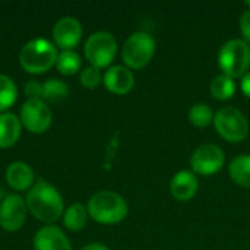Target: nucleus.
<instances>
[{
  "mask_svg": "<svg viewBox=\"0 0 250 250\" xmlns=\"http://www.w3.org/2000/svg\"><path fill=\"white\" fill-rule=\"evenodd\" d=\"M209 91H211V95L215 100L226 101V100H230L236 94L237 83H236V81L233 78H230V76H227L224 73H220L211 81Z\"/></svg>",
  "mask_w": 250,
  "mask_h": 250,
  "instance_id": "nucleus-20",
  "label": "nucleus"
},
{
  "mask_svg": "<svg viewBox=\"0 0 250 250\" xmlns=\"http://www.w3.org/2000/svg\"><path fill=\"white\" fill-rule=\"evenodd\" d=\"M88 211L86 207L83 204H72L69 208L64 209L63 212V226L69 230V231H81L88 221Z\"/></svg>",
  "mask_w": 250,
  "mask_h": 250,
  "instance_id": "nucleus-17",
  "label": "nucleus"
},
{
  "mask_svg": "<svg viewBox=\"0 0 250 250\" xmlns=\"http://www.w3.org/2000/svg\"><path fill=\"white\" fill-rule=\"evenodd\" d=\"M79 81L81 83L85 86V88H97L101 81H103V75L100 72V69L94 67V66H88L85 67L83 70H81V75H79Z\"/></svg>",
  "mask_w": 250,
  "mask_h": 250,
  "instance_id": "nucleus-24",
  "label": "nucleus"
},
{
  "mask_svg": "<svg viewBox=\"0 0 250 250\" xmlns=\"http://www.w3.org/2000/svg\"><path fill=\"white\" fill-rule=\"evenodd\" d=\"M83 53L89 66L97 69L108 67L117 54V40L108 31H95L86 38Z\"/></svg>",
  "mask_w": 250,
  "mask_h": 250,
  "instance_id": "nucleus-6",
  "label": "nucleus"
},
{
  "mask_svg": "<svg viewBox=\"0 0 250 250\" xmlns=\"http://www.w3.org/2000/svg\"><path fill=\"white\" fill-rule=\"evenodd\" d=\"M32 246L35 250H73L69 237L53 224L44 226L35 233Z\"/></svg>",
  "mask_w": 250,
  "mask_h": 250,
  "instance_id": "nucleus-12",
  "label": "nucleus"
},
{
  "mask_svg": "<svg viewBox=\"0 0 250 250\" xmlns=\"http://www.w3.org/2000/svg\"><path fill=\"white\" fill-rule=\"evenodd\" d=\"M246 6H248V7L250 9V1H246Z\"/></svg>",
  "mask_w": 250,
  "mask_h": 250,
  "instance_id": "nucleus-30",
  "label": "nucleus"
},
{
  "mask_svg": "<svg viewBox=\"0 0 250 250\" xmlns=\"http://www.w3.org/2000/svg\"><path fill=\"white\" fill-rule=\"evenodd\" d=\"M26 204L18 193L7 195L0 204V227L6 231H18L26 221Z\"/></svg>",
  "mask_w": 250,
  "mask_h": 250,
  "instance_id": "nucleus-10",
  "label": "nucleus"
},
{
  "mask_svg": "<svg viewBox=\"0 0 250 250\" xmlns=\"http://www.w3.org/2000/svg\"><path fill=\"white\" fill-rule=\"evenodd\" d=\"M57 47L45 38H34L28 41L19 53V64L32 75H41L56 66Z\"/></svg>",
  "mask_w": 250,
  "mask_h": 250,
  "instance_id": "nucleus-3",
  "label": "nucleus"
},
{
  "mask_svg": "<svg viewBox=\"0 0 250 250\" xmlns=\"http://www.w3.org/2000/svg\"><path fill=\"white\" fill-rule=\"evenodd\" d=\"M214 116H215L214 110L205 103H196L195 105L189 108V113H188L189 122L195 127H199V129L208 127L211 123H214Z\"/></svg>",
  "mask_w": 250,
  "mask_h": 250,
  "instance_id": "nucleus-22",
  "label": "nucleus"
},
{
  "mask_svg": "<svg viewBox=\"0 0 250 250\" xmlns=\"http://www.w3.org/2000/svg\"><path fill=\"white\" fill-rule=\"evenodd\" d=\"M22 133L21 119L10 111L0 113V148L6 149L13 146Z\"/></svg>",
  "mask_w": 250,
  "mask_h": 250,
  "instance_id": "nucleus-16",
  "label": "nucleus"
},
{
  "mask_svg": "<svg viewBox=\"0 0 250 250\" xmlns=\"http://www.w3.org/2000/svg\"><path fill=\"white\" fill-rule=\"evenodd\" d=\"M240 89H242V92L250 98V70L242 78V82H240Z\"/></svg>",
  "mask_w": 250,
  "mask_h": 250,
  "instance_id": "nucleus-27",
  "label": "nucleus"
},
{
  "mask_svg": "<svg viewBox=\"0 0 250 250\" xmlns=\"http://www.w3.org/2000/svg\"><path fill=\"white\" fill-rule=\"evenodd\" d=\"M104 86L116 95H125L132 91L135 86V75L133 72L122 64L110 66L103 76Z\"/></svg>",
  "mask_w": 250,
  "mask_h": 250,
  "instance_id": "nucleus-13",
  "label": "nucleus"
},
{
  "mask_svg": "<svg viewBox=\"0 0 250 250\" xmlns=\"http://www.w3.org/2000/svg\"><path fill=\"white\" fill-rule=\"evenodd\" d=\"M23 92L28 100H41L42 97V83L38 81H28L23 86Z\"/></svg>",
  "mask_w": 250,
  "mask_h": 250,
  "instance_id": "nucleus-25",
  "label": "nucleus"
},
{
  "mask_svg": "<svg viewBox=\"0 0 250 250\" xmlns=\"http://www.w3.org/2000/svg\"><path fill=\"white\" fill-rule=\"evenodd\" d=\"M6 182L16 192L29 190L35 183V173L32 167L23 161H13L6 168Z\"/></svg>",
  "mask_w": 250,
  "mask_h": 250,
  "instance_id": "nucleus-15",
  "label": "nucleus"
},
{
  "mask_svg": "<svg viewBox=\"0 0 250 250\" xmlns=\"http://www.w3.org/2000/svg\"><path fill=\"white\" fill-rule=\"evenodd\" d=\"M82 60L81 56L75 50H64L60 51L56 60V69L64 75V76H72L76 75L81 70Z\"/></svg>",
  "mask_w": 250,
  "mask_h": 250,
  "instance_id": "nucleus-21",
  "label": "nucleus"
},
{
  "mask_svg": "<svg viewBox=\"0 0 250 250\" xmlns=\"http://www.w3.org/2000/svg\"><path fill=\"white\" fill-rule=\"evenodd\" d=\"M82 34H83L82 23L76 18L63 16L53 26V31H51L53 44L62 48V51L73 50L75 47L79 45L82 40Z\"/></svg>",
  "mask_w": 250,
  "mask_h": 250,
  "instance_id": "nucleus-11",
  "label": "nucleus"
},
{
  "mask_svg": "<svg viewBox=\"0 0 250 250\" xmlns=\"http://www.w3.org/2000/svg\"><path fill=\"white\" fill-rule=\"evenodd\" d=\"M239 26H240V32L243 35V40L250 45V9H246L239 21Z\"/></svg>",
  "mask_w": 250,
  "mask_h": 250,
  "instance_id": "nucleus-26",
  "label": "nucleus"
},
{
  "mask_svg": "<svg viewBox=\"0 0 250 250\" xmlns=\"http://www.w3.org/2000/svg\"><path fill=\"white\" fill-rule=\"evenodd\" d=\"M218 66L221 72L233 79L243 78L250 67V45L243 38L226 41L218 51Z\"/></svg>",
  "mask_w": 250,
  "mask_h": 250,
  "instance_id": "nucleus-4",
  "label": "nucleus"
},
{
  "mask_svg": "<svg viewBox=\"0 0 250 250\" xmlns=\"http://www.w3.org/2000/svg\"><path fill=\"white\" fill-rule=\"evenodd\" d=\"M224 164L226 154L215 144L199 145L190 157L192 171L199 176H212L218 173L224 167Z\"/></svg>",
  "mask_w": 250,
  "mask_h": 250,
  "instance_id": "nucleus-9",
  "label": "nucleus"
},
{
  "mask_svg": "<svg viewBox=\"0 0 250 250\" xmlns=\"http://www.w3.org/2000/svg\"><path fill=\"white\" fill-rule=\"evenodd\" d=\"M199 189V180L190 170L177 171L170 180V193L176 201L188 202L192 201Z\"/></svg>",
  "mask_w": 250,
  "mask_h": 250,
  "instance_id": "nucleus-14",
  "label": "nucleus"
},
{
  "mask_svg": "<svg viewBox=\"0 0 250 250\" xmlns=\"http://www.w3.org/2000/svg\"><path fill=\"white\" fill-rule=\"evenodd\" d=\"M214 126L218 135L231 144L243 142L249 136V122L236 107L220 108L214 116Z\"/></svg>",
  "mask_w": 250,
  "mask_h": 250,
  "instance_id": "nucleus-7",
  "label": "nucleus"
},
{
  "mask_svg": "<svg viewBox=\"0 0 250 250\" xmlns=\"http://www.w3.org/2000/svg\"><path fill=\"white\" fill-rule=\"evenodd\" d=\"M22 126L31 133H44L53 123L51 108L42 100H26L19 111Z\"/></svg>",
  "mask_w": 250,
  "mask_h": 250,
  "instance_id": "nucleus-8",
  "label": "nucleus"
},
{
  "mask_svg": "<svg viewBox=\"0 0 250 250\" xmlns=\"http://www.w3.org/2000/svg\"><path fill=\"white\" fill-rule=\"evenodd\" d=\"M89 218L103 226H114L122 223L129 212L125 198L111 190H103L92 195L86 204Z\"/></svg>",
  "mask_w": 250,
  "mask_h": 250,
  "instance_id": "nucleus-2",
  "label": "nucleus"
},
{
  "mask_svg": "<svg viewBox=\"0 0 250 250\" xmlns=\"http://www.w3.org/2000/svg\"><path fill=\"white\" fill-rule=\"evenodd\" d=\"M25 204L28 212H31L38 221L47 223V226L56 223L63 217L64 202L60 192L48 182H37L26 193Z\"/></svg>",
  "mask_w": 250,
  "mask_h": 250,
  "instance_id": "nucleus-1",
  "label": "nucleus"
},
{
  "mask_svg": "<svg viewBox=\"0 0 250 250\" xmlns=\"http://www.w3.org/2000/svg\"><path fill=\"white\" fill-rule=\"evenodd\" d=\"M229 174L236 185L250 189V155L245 154L233 158L229 164Z\"/></svg>",
  "mask_w": 250,
  "mask_h": 250,
  "instance_id": "nucleus-18",
  "label": "nucleus"
},
{
  "mask_svg": "<svg viewBox=\"0 0 250 250\" xmlns=\"http://www.w3.org/2000/svg\"><path fill=\"white\" fill-rule=\"evenodd\" d=\"M6 196H7V195H6V193H4V190H3V189L0 188V204L3 202V199H4Z\"/></svg>",
  "mask_w": 250,
  "mask_h": 250,
  "instance_id": "nucleus-29",
  "label": "nucleus"
},
{
  "mask_svg": "<svg viewBox=\"0 0 250 250\" xmlns=\"http://www.w3.org/2000/svg\"><path fill=\"white\" fill-rule=\"evenodd\" d=\"M155 53V40L149 32L138 31L127 37L122 48V59L126 67L138 70L145 67Z\"/></svg>",
  "mask_w": 250,
  "mask_h": 250,
  "instance_id": "nucleus-5",
  "label": "nucleus"
},
{
  "mask_svg": "<svg viewBox=\"0 0 250 250\" xmlns=\"http://www.w3.org/2000/svg\"><path fill=\"white\" fill-rule=\"evenodd\" d=\"M18 100V86L12 78L0 73V113H6Z\"/></svg>",
  "mask_w": 250,
  "mask_h": 250,
  "instance_id": "nucleus-23",
  "label": "nucleus"
},
{
  "mask_svg": "<svg viewBox=\"0 0 250 250\" xmlns=\"http://www.w3.org/2000/svg\"><path fill=\"white\" fill-rule=\"evenodd\" d=\"M81 250H110L103 243H89L86 246H83Z\"/></svg>",
  "mask_w": 250,
  "mask_h": 250,
  "instance_id": "nucleus-28",
  "label": "nucleus"
},
{
  "mask_svg": "<svg viewBox=\"0 0 250 250\" xmlns=\"http://www.w3.org/2000/svg\"><path fill=\"white\" fill-rule=\"evenodd\" d=\"M69 95V86L63 79L51 78L42 83V97L41 100L50 104H59L64 101Z\"/></svg>",
  "mask_w": 250,
  "mask_h": 250,
  "instance_id": "nucleus-19",
  "label": "nucleus"
}]
</instances>
